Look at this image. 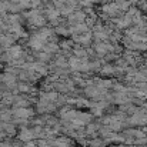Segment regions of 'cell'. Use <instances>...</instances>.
I'll list each match as a JSON object with an SVG mask.
<instances>
[{
    "label": "cell",
    "mask_w": 147,
    "mask_h": 147,
    "mask_svg": "<svg viewBox=\"0 0 147 147\" xmlns=\"http://www.w3.org/2000/svg\"><path fill=\"white\" fill-rule=\"evenodd\" d=\"M136 7H137L142 13H146L147 11V0H139V3L136 4Z\"/></svg>",
    "instance_id": "6da1fadb"
},
{
    "label": "cell",
    "mask_w": 147,
    "mask_h": 147,
    "mask_svg": "<svg viewBox=\"0 0 147 147\" xmlns=\"http://www.w3.org/2000/svg\"><path fill=\"white\" fill-rule=\"evenodd\" d=\"M127 1H129V3L131 4V6H136V4L139 3V0H127Z\"/></svg>",
    "instance_id": "7a4b0ae2"
},
{
    "label": "cell",
    "mask_w": 147,
    "mask_h": 147,
    "mask_svg": "<svg viewBox=\"0 0 147 147\" xmlns=\"http://www.w3.org/2000/svg\"><path fill=\"white\" fill-rule=\"evenodd\" d=\"M144 43H147V34L144 36Z\"/></svg>",
    "instance_id": "3957f363"
}]
</instances>
